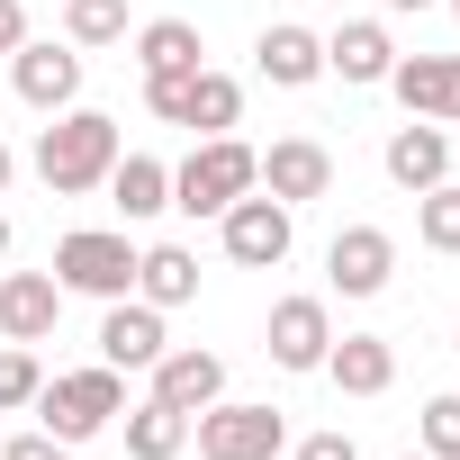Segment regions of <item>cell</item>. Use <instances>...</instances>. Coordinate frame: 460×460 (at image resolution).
Wrapping results in <instances>:
<instances>
[{"instance_id":"13","label":"cell","mask_w":460,"mask_h":460,"mask_svg":"<svg viewBox=\"0 0 460 460\" xmlns=\"http://www.w3.org/2000/svg\"><path fill=\"white\" fill-rule=\"evenodd\" d=\"M397 100H406V118H460V55H397Z\"/></svg>"},{"instance_id":"20","label":"cell","mask_w":460,"mask_h":460,"mask_svg":"<svg viewBox=\"0 0 460 460\" xmlns=\"http://www.w3.org/2000/svg\"><path fill=\"white\" fill-rule=\"evenodd\" d=\"M109 199H118V217H163L172 208V172L154 154H118L109 163Z\"/></svg>"},{"instance_id":"24","label":"cell","mask_w":460,"mask_h":460,"mask_svg":"<svg viewBox=\"0 0 460 460\" xmlns=\"http://www.w3.org/2000/svg\"><path fill=\"white\" fill-rule=\"evenodd\" d=\"M415 235H424L433 253H460V190H451V181L415 190Z\"/></svg>"},{"instance_id":"26","label":"cell","mask_w":460,"mask_h":460,"mask_svg":"<svg viewBox=\"0 0 460 460\" xmlns=\"http://www.w3.org/2000/svg\"><path fill=\"white\" fill-rule=\"evenodd\" d=\"M37 388H46L37 352H28V343H10V352H0V406H37Z\"/></svg>"},{"instance_id":"11","label":"cell","mask_w":460,"mask_h":460,"mask_svg":"<svg viewBox=\"0 0 460 460\" xmlns=\"http://www.w3.org/2000/svg\"><path fill=\"white\" fill-rule=\"evenodd\" d=\"M325 352H334L325 298H280V307H271V361H280V370H325Z\"/></svg>"},{"instance_id":"34","label":"cell","mask_w":460,"mask_h":460,"mask_svg":"<svg viewBox=\"0 0 460 460\" xmlns=\"http://www.w3.org/2000/svg\"><path fill=\"white\" fill-rule=\"evenodd\" d=\"M406 460H433V451H406Z\"/></svg>"},{"instance_id":"30","label":"cell","mask_w":460,"mask_h":460,"mask_svg":"<svg viewBox=\"0 0 460 460\" xmlns=\"http://www.w3.org/2000/svg\"><path fill=\"white\" fill-rule=\"evenodd\" d=\"M28 46V10H19V0H0V55H19Z\"/></svg>"},{"instance_id":"28","label":"cell","mask_w":460,"mask_h":460,"mask_svg":"<svg viewBox=\"0 0 460 460\" xmlns=\"http://www.w3.org/2000/svg\"><path fill=\"white\" fill-rule=\"evenodd\" d=\"M0 460H73V442H55V433H19Z\"/></svg>"},{"instance_id":"1","label":"cell","mask_w":460,"mask_h":460,"mask_svg":"<svg viewBox=\"0 0 460 460\" xmlns=\"http://www.w3.org/2000/svg\"><path fill=\"white\" fill-rule=\"evenodd\" d=\"M109 163H118V118H100V109H64V118L37 136V181H46L55 199L100 190Z\"/></svg>"},{"instance_id":"27","label":"cell","mask_w":460,"mask_h":460,"mask_svg":"<svg viewBox=\"0 0 460 460\" xmlns=\"http://www.w3.org/2000/svg\"><path fill=\"white\" fill-rule=\"evenodd\" d=\"M424 451L433 460H460V397H433L424 406Z\"/></svg>"},{"instance_id":"33","label":"cell","mask_w":460,"mask_h":460,"mask_svg":"<svg viewBox=\"0 0 460 460\" xmlns=\"http://www.w3.org/2000/svg\"><path fill=\"white\" fill-rule=\"evenodd\" d=\"M0 253H10V217H0Z\"/></svg>"},{"instance_id":"9","label":"cell","mask_w":460,"mask_h":460,"mask_svg":"<svg viewBox=\"0 0 460 460\" xmlns=\"http://www.w3.org/2000/svg\"><path fill=\"white\" fill-rule=\"evenodd\" d=\"M262 190H271L280 208H307V199L334 190V154H325L316 136H280V145L262 154Z\"/></svg>"},{"instance_id":"31","label":"cell","mask_w":460,"mask_h":460,"mask_svg":"<svg viewBox=\"0 0 460 460\" xmlns=\"http://www.w3.org/2000/svg\"><path fill=\"white\" fill-rule=\"evenodd\" d=\"M10 172H19V154H10V145H0V190H10Z\"/></svg>"},{"instance_id":"3","label":"cell","mask_w":460,"mask_h":460,"mask_svg":"<svg viewBox=\"0 0 460 460\" xmlns=\"http://www.w3.org/2000/svg\"><path fill=\"white\" fill-rule=\"evenodd\" d=\"M37 415H46V433L55 442H91L109 415H127V370H64V379H46L37 388Z\"/></svg>"},{"instance_id":"10","label":"cell","mask_w":460,"mask_h":460,"mask_svg":"<svg viewBox=\"0 0 460 460\" xmlns=\"http://www.w3.org/2000/svg\"><path fill=\"white\" fill-rule=\"evenodd\" d=\"M100 361H109V370H154V361H163V307L109 298V316H100Z\"/></svg>"},{"instance_id":"8","label":"cell","mask_w":460,"mask_h":460,"mask_svg":"<svg viewBox=\"0 0 460 460\" xmlns=\"http://www.w3.org/2000/svg\"><path fill=\"white\" fill-rule=\"evenodd\" d=\"M10 82H19V100H28V109L64 118V109L82 100V55H73V46H37V37H28V46L10 55Z\"/></svg>"},{"instance_id":"19","label":"cell","mask_w":460,"mask_h":460,"mask_svg":"<svg viewBox=\"0 0 460 460\" xmlns=\"http://www.w3.org/2000/svg\"><path fill=\"white\" fill-rule=\"evenodd\" d=\"M136 298H145V307H163V316H172V307H190V298H199V262H190L181 244L136 253Z\"/></svg>"},{"instance_id":"23","label":"cell","mask_w":460,"mask_h":460,"mask_svg":"<svg viewBox=\"0 0 460 460\" xmlns=\"http://www.w3.org/2000/svg\"><path fill=\"white\" fill-rule=\"evenodd\" d=\"M199 55H208V46H199L190 19H154V28L136 37V64H145V73H199Z\"/></svg>"},{"instance_id":"32","label":"cell","mask_w":460,"mask_h":460,"mask_svg":"<svg viewBox=\"0 0 460 460\" xmlns=\"http://www.w3.org/2000/svg\"><path fill=\"white\" fill-rule=\"evenodd\" d=\"M388 10H433V0H388Z\"/></svg>"},{"instance_id":"25","label":"cell","mask_w":460,"mask_h":460,"mask_svg":"<svg viewBox=\"0 0 460 460\" xmlns=\"http://www.w3.org/2000/svg\"><path fill=\"white\" fill-rule=\"evenodd\" d=\"M64 37L73 46H118L127 37V0H64Z\"/></svg>"},{"instance_id":"21","label":"cell","mask_w":460,"mask_h":460,"mask_svg":"<svg viewBox=\"0 0 460 460\" xmlns=\"http://www.w3.org/2000/svg\"><path fill=\"white\" fill-rule=\"evenodd\" d=\"M181 442H190V415H181V406L145 397V406L127 415V460H181Z\"/></svg>"},{"instance_id":"12","label":"cell","mask_w":460,"mask_h":460,"mask_svg":"<svg viewBox=\"0 0 460 460\" xmlns=\"http://www.w3.org/2000/svg\"><path fill=\"white\" fill-rule=\"evenodd\" d=\"M55 316H64V280L55 271H10L0 280V334L10 343H46Z\"/></svg>"},{"instance_id":"18","label":"cell","mask_w":460,"mask_h":460,"mask_svg":"<svg viewBox=\"0 0 460 460\" xmlns=\"http://www.w3.org/2000/svg\"><path fill=\"white\" fill-rule=\"evenodd\" d=\"M325 379H334L343 397H379V388L397 379V352H388V334H343V343L325 352Z\"/></svg>"},{"instance_id":"35","label":"cell","mask_w":460,"mask_h":460,"mask_svg":"<svg viewBox=\"0 0 460 460\" xmlns=\"http://www.w3.org/2000/svg\"><path fill=\"white\" fill-rule=\"evenodd\" d=\"M451 19H460V0H451Z\"/></svg>"},{"instance_id":"5","label":"cell","mask_w":460,"mask_h":460,"mask_svg":"<svg viewBox=\"0 0 460 460\" xmlns=\"http://www.w3.org/2000/svg\"><path fill=\"white\" fill-rule=\"evenodd\" d=\"M55 280L82 289V298H127L136 289V244L109 235V226H82V235L55 244Z\"/></svg>"},{"instance_id":"2","label":"cell","mask_w":460,"mask_h":460,"mask_svg":"<svg viewBox=\"0 0 460 460\" xmlns=\"http://www.w3.org/2000/svg\"><path fill=\"white\" fill-rule=\"evenodd\" d=\"M244 190H262V154H253L244 136H208V145L172 172V208H190V217H226Z\"/></svg>"},{"instance_id":"22","label":"cell","mask_w":460,"mask_h":460,"mask_svg":"<svg viewBox=\"0 0 460 460\" xmlns=\"http://www.w3.org/2000/svg\"><path fill=\"white\" fill-rule=\"evenodd\" d=\"M244 118V91L235 82H226V73H190V100H181V127H199V136H226V127H235Z\"/></svg>"},{"instance_id":"6","label":"cell","mask_w":460,"mask_h":460,"mask_svg":"<svg viewBox=\"0 0 460 460\" xmlns=\"http://www.w3.org/2000/svg\"><path fill=\"white\" fill-rule=\"evenodd\" d=\"M388 271H397V235H388V226H343V235L325 244V280L343 298H379Z\"/></svg>"},{"instance_id":"29","label":"cell","mask_w":460,"mask_h":460,"mask_svg":"<svg viewBox=\"0 0 460 460\" xmlns=\"http://www.w3.org/2000/svg\"><path fill=\"white\" fill-rule=\"evenodd\" d=\"M298 460H361V451H352V433H307Z\"/></svg>"},{"instance_id":"17","label":"cell","mask_w":460,"mask_h":460,"mask_svg":"<svg viewBox=\"0 0 460 460\" xmlns=\"http://www.w3.org/2000/svg\"><path fill=\"white\" fill-rule=\"evenodd\" d=\"M154 397L181 406V415H199V406L226 397V361H217V352H163V361H154Z\"/></svg>"},{"instance_id":"7","label":"cell","mask_w":460,"mask_h":460,"mask_svg":"<svg viewBox=\"0 0 460 460\" xmlns=\"http://www.w3.org/2000/svg\"><path fill=\"white\" fill-rule=\"evenodd\" d=\"M217 226H226V262H244V271L289 262V208H280V199H253V190H244Z\"/></svg>"},{"instance_id":"15","label":"cell","mask_w":460,"mask_h":460,"mask_svg":"<svg viewBox=\"0 0 460 460\" xmlns=\"http://www.w3.org/2000/svg\"><path fill=\"white\" fill-rule=\"evenodd\" d=\"M325 73H343V82H388V73H397L388 28H379V19H343V28L325 37Z\"/></svg>"},{"instance_id":"14","label":"cell","mask_w":460,"mask_h":460,"mask_svg":"<svg viewBox=\"0 0 460 460\" xmlns=\"http://www.w3.org/2000/svg\"><path fill=\"white\" fill-rule=\"evenodd\" d=\"M253 64H262V82H280V91H307V82L325 73V37H316V28H298V19H280V28H262Z\"/></svg>"},{"instance_id":"16","label":"cell","mask_w":460,"mask_h":460,"mask_svg":"<svg viewBox=\"0 0 460 460\" xmlns=\"http://www.w3.org/2000/svg\"><path fill=\"white\" fill-rule=\"evenodd\" d=\"M388 181H397V190H433V181H451V136H442L433 118L397 127V136H388Z\"/></svg>"},{"instance_id":"4","label":"cell","mask_w":460,"mask_h":460,"mask_svg":"<svg viewBox=\"0 0 460 460\" xmlns=\"http://www.w3.org/2000/svg\"><path fill=\"white\" fill-rule=\"evenodd\" d=\"M190 433H199V460H271V451L289 442L280 406H244V397L199 406V415H190Z\"/></svg>"}]
</instances>
